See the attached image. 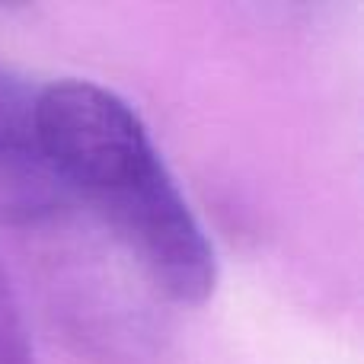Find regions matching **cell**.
I'll return each mask as SVG.
<instances>
[{"label":"cell","mask_w":364,"mask_h":364,"mask_svg":"<svg viewBox=\"0 0 364 364\" xmlns=\"http://www.w3.org/2000/svg\"><path fill=\"white\" fill-rule=\"evenodd\" d=\"M38 119L70 198L93 208L166 297L205 304L218 256L141 115L100 83L58 80L38 93Z\"/></svg>","instance_id":"6da1fadb"},{"label":"cell","mask_w":364,"mask_h":364,"mask_svg":"<svg viewBox=\"0 0 364 364\" xmlns=\"http://www.w3.org/2000/svg\"><path fill=\"white\" fill-rule=\"evenodd\" d=\"M38 93L0 64V227L48 224L70 205L42 138Z\"/></svg>","instance_id":"7a4b0ae2"},{"label":"cell","mask_w":364,"mask_h":364,"mask_svg":"<svg viewBox=\"0 0 364 364\" xmlns=\"http://www.w3.org/2000/svg\"><path fill=\"white\" fill-rule=\"evenodd\" d=\"M0 364H38L10 275L0 265Z\"/></svg>","instance_id":"3957f363"}]
</instances>
